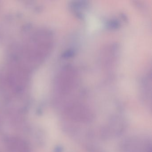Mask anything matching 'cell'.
<instances>
[{
	"mask_svg": "<svg viewBox=\"0 0 152 152\" xmlns=\"http://www.w3.org/2000/svg\"><path fill=\"white\" fill-rule=\"evenodd\" d=\"M1 51L0 50V59H1Z\"/></svg>",
	"mask_w": 152,
	"mask_h": 152,
	"instance_id": "obj_2",
	"label": "cell"
},
{
	"mask_svg": "<svg viewBox=\"0 0 152 152\" xmlns=\"http://www.w3.org/2000/svg\"><path fill=\"white\" fill-rule=\"evenodd\" d=\"M48 77L46 71L43 68L38 70L34 75L32 89L36 96H41L48 87Z\"/></svg>",
	"mask_w": 152,
	"mask_h": 152,
	"instance_id": "obj_1",
	"label": "cell"
}]
</instances>
